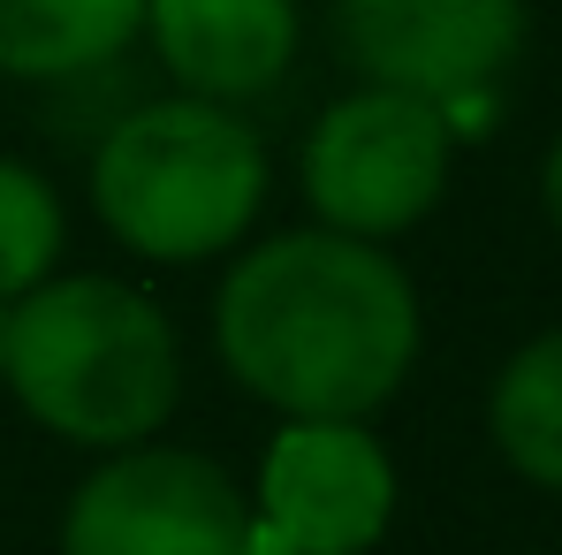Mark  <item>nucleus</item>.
<instances>
[{
  "label": "nucleus",
  "mask_w": 562,
  "mask_h": 555,
  "mask_svg": "<svg viewBox=\"0 0 562 555\" xmlns=\"http://www.w3.org/2000/svg\"><path fill=\"white\" fill-rule=\"evenodd\" d=\"M92 213L99 229L153 267L228 259L267 213L274 160L244 107H213L190 92L130 99L92 137Z\"/></svg>",
  "instance_id": "obj_3"
},
{
  "label": "nucleus",
  "mask_w": 562,
  "mask_h": 555,
  "mask_svg": "<svg viewBox=\"0 0 562 555\" xmlns=\"http://www.w3.org/2000/svg\"><path fill=\"white\" fill-rule=\"evenodd\" d=\"M486 434L517 479L562 495V328L509 351V366L486 388Z\"/></svg>",
  "instance_id": "obj_10"
},
{
  "label": "nucleus",
  "mask_w": 562,
  "mask_h": 555,
  "mask_svg": "<svg viewBox=\"0 0 562 555\" xmlns=\"http://www.w3.org/2000/svg\"><path fill=\"white\" fill-rule=\"evenodd\" d=\"M0 373H8V297H0Z\"/></svg>",
  "instance_id": "obj_13"
},
{
  "label": "nucleus",
  "mask_w": 562,
  "mask_h": 555,
  "mask_svg": "<svg viewBox=\"0 0 562 555\" xmlns=\"http://www.w3.org/2000/svg\"><path fill=\"white\" fill-rule=\"evenodd\" d=\"M540 206H548V221H555V236H562V137L548 145V160H540Z\"/></svg>",
  "instance_id": "obj_12"
},
{
  "label": "nucleus",
  "mask_w": 562,
  "mask_h": 555,
  "mask_svg": "<svg viewBox=\"0 0 562 555\" xmlns=\"http://www.w3.org/2000/svg\"><path fill=\"white\" fill-rule=\"evenodd\" d=\"M327 31L358 85H395L441 107L509 77L525 54V0H335Z\"/></svg>",
  "instance_id": "obj_7"
},
{
  "label": "nucleus",
  "mask_w": 562,
  "mask_h": 555,
  "mask_svg": "<svg viewBox=\"0 0 562 555\" xmlns=\"http://www.w3.org/2000/svg\"><path fill=\"white\" fill-rule=\"evenodd\" d=\"M61 252H69V206L54 176L0 153V297L15 304L23 289L61 275Z\"/></svg>",
  "instance_id": "obj_11"
},
{
  "label": "nucleus",
  "mask_w": 562,
  "mask_h": 555,
  "mask_svg": "<svg viewBox=\"0 0 562 555\" xmlns=\"http://www.w3.org/2000/svg\"><path fill=\"white\" fill-rule=\"evenodd\" d=\"M61 555H251V502L205 449L130 442L77 479Z\"/></svg>",
  "instance_id": "obj_5"
},
{
  "label": "nucleus",
  "mask_w": 562,
  "mask_h": 555,
  "mask_svg": "<svg viewBox=\"0 0 562 555\" xmlns=\"http://www.w3.org/2000/svg\"><path fill=\"white\" fill-rule=\"evenodd\" d=\"M160 77L213 107H251L304 54V0H145Z\"/></svg>",
  "instance_id": "obj_8"
},
{
  "label": "nucleus",
  "mask_w": 562,
  "mask_h": 555,
  "mask_svg": "<svg viewBox=\"0 0 562 555\" xmlns=\"http://www.w3.org/2000/svg\"><path fill=\"white\" fill-rule=\"evenodd\" d=\"M418 289L387 244L342 229H281L236 244L213 289V351L228 380L281 419H366L418 366Z\"/></svg>",
  "instance_id": "obj_1"
},
{
  "label": "nucleus",
  "mask_w": 562,
  "mask_h": 555,
  "mask_svg": "<svg viewBox=\"0 0 562 555\" xmlns=\"http://www.w3.org/2000/svg\"><path fill=\"white\" fill-rule=\"evenodd\" d=\"M395 525V464L366 419H281L259 464L251 541L274 555H366Z\"/></svg>",
  "instance_id": "obj_6"
},
{
  "label": "nucleus",
  "mask_w": 562,
  "mask_h": 555,
  "mask_svg": "<svg viewBox=\"0 0 562 555\" xmlns=\"http://www.w3.org/2000/svg\"><path fill=\"white\" fill-rule=\"evenodd\" d=\"M145 31V0H0V77L69 85L114 69Z\"/></svg>",
  "instance_id": "obj_9"
},
{
  "label": "nucleus",
  "mask_w": 562,
  "mask_h": 555,
  "mask_svg": "<svg viewBox=\"0 0 562 555\" xmlns=\"http://www.w3.org/2000/svg\"><path fill=\"white\" fill-rule=\"evenodd\" d=\"M449 160H457V130L434 99L395 92V85H358V92L327 99L319 122L304 130L296 184L319 229L387 244L441 206Z\"/></svg>",
  "instance_id": "obj_4"
},
{
  "label": "nucleus",
  "mask_w": 562,
  "mask_h": 555,
  "mask_svg": "<svg viewBox=\"0 0 562 555\" xmlns=\"http://www.w3.org/2000/svg\"><path fill=\"white\" fill-rule=\"evenodd\" d=\"M8 396L77 449L153 442L183 403L176 320L122 275H46L8 304Z\"/></svg>",
  "instance_id": "obj_2"
}]
</instances>
